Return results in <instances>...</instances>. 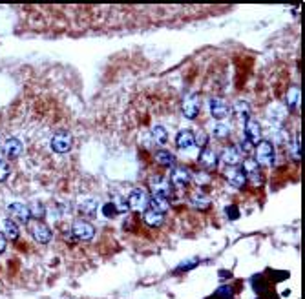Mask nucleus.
<instances>
[{
	"mask_svg": "<svg viewBox=\"0 0 305 299\" xmlns=\"http://www.w3.org/2000/svg\"><path fill=\"white\" fill-rule=\"evenodd\" d=\"M256 163L258 165H272L274 161V148L269 140H260L256 144Z\"/></svg>",
	"mask_w": 305,
	"mask_h": 299,
	"instance_id": "1",
	"label": "nucleus"
},
{
	"mask_svg": "<svg viewBox=\"0 0 305 299\" xmlns=\"http://www.w3.org/2000/svg\"><path fill=\"white\" fill-rule=\"evenodd\" d=\"M71 144H73V139H71V135L64 130L57 131V133L51 137V150H55L57 154H66V152H70Z\"/></svg>",
	"mask_w": 305,
	"mask_h": 299,
	"instance_id": "2",
	"label": "nucleus"
},
{
	"mask_svg": "<svg viewBox=\"0 0 305 299\" xmlns=\"http://www.w3.org/2000/svg\"><path fill=\"white\" fill-rule=\"evenodd\" d=\"M71 232H73V235L80 241H90L93 239V235H95L93 224H90L88 221H75V223L71 224Z\"/></svg>",
	"mask_w": 305,
	"mask_h": 299,
	"instance_id": "3",
	"label": "nucleus"
},
{
	"mask_svg": "<svg viewBox=\"0 0 305 299\" xmlns=\"http://www.w3.org/2000/svg\"><path fill=\"white\" fill-rule=\"evenodd\" d=\"M199 108H201L199 93H192L183 100V113H185L186 119H195L197 113H199Z\"/></svg>",
	"mask_w": 305,
	"mask_h": 299,
	"instance_id": "4",
	"label": "nucleus"
},
{
	"mask_svg": "<svg viewBox=\"0 0 305 299\" xmlns=\"http://www.w3.org/2000/svg\"><path fill=\"white\" fill-rule=\"evenodd\" d=\"M150 190L152 195H157V197H166L168 199V194H170V183L161 177V175H154L150 177Z\"/></svg>",
	"mask_w": 305,
	"mask_h": 299,
	"instance_id": "5",
	"label": "nucleus"
},
{
	"mask_svg": "<svg viewBox=\"0 0 305 299\" xmlns=\"http://www.w3.org/2000/svg\"><path fill=\"white\" fill-rule=\"evenodd\" d=\"M148 206V197L141 188L132 190V194L128 195V208L135 210V212H141V210H146Z\"/></svg>",
	"mask_w": 305,
	"mask_h": 299,
	"instance_id": "6",
	"label": "nucleus"
},
{
	"mask_svg": "<svg viewBox=\"0 0 305 299\" xmlns=\"http://www.w3.org/2000/svg\"><path fill=\"white\" fill-rule=\"evenodd\" d=\"M8 212H10V215L13 217V219L20 221V223H30V210H28V206L24 205V203H10L8 205Z\"/></svg>",
	"mask_w": 305,
	"mask_h": 299,
	"instance_id": "7",
	"label": "nucleus"
},
{
	"mask_svg": "<svg viewBox=\"0 0 305 299\" xmlns=\"http://www.w3.org/2000/svg\"><path fill=\"white\" fill-rule=\"evenodd\" d=\"M245 139L249 140L250 144H258L261 140V126L258 120L249 119L245 122Z\"/></svg>",
	"mask_w": 305,
	"mask_h": 299,
	"instance_id": "8",
	"label": "nucleus"
},
{
	"mask_svg": "<svg viewBox=\"0 0 305 299\" xmlns=\"http://www.w3.org/2000/svg\"><path fill=\"white\" fill-rule=\"evenodd\" d=\"M225 179L229 181L232 186H236V188H243L247 183L245 174L241 172V168H236V166H229V168L225 170Z\"/></svg>",
	"mask_w": 305,
	"mask_h": 299,
	"instance_id": "9",
	"label": "nucleus"
},
{
	"mask_svg": "<svg viewBox=\"0 0 305 299\" xmlns=\"http://www.w3.org/2000/svg\"><path fill=\"white\" fill-rule=\"evenodd\" d=\"M31 235H33V239L40 244H46L51 241V230L48 228L44 223H40V221H37V223L31 226Z\"/></svg>",
	"mask_w": 305,
	"mask_h": 299,
	"instance_id": "10",
	"label": "nucleus"
},
{
	"mask_svg": "<svg viewBox=\"0 0 305 299\" xmlns=\"http://www.w3.org/2000/svg\"><path fill=\"white\" fill-rule=\"evenodd\" d=\"M230 108L229 104H227L223 99H212L210 100V113H212V117L218 120L225 119L227 115H229Z\"/></svg>",
	"mask_w": 305,
	"mask_h": 299,
	"instance_id": "11",
	"label": "nucleus"
},
{
	"mask_svg": "<svg viewBox=\"0 0 305 299\" xmlns=\"http://www.w3.org/2000/svg\"><path fill=\"white\" fill-rule=\"evenodd\" d=\"M2 150H4V155L8 159H17L22 154V142L19 139H15V137H11V139H8L4 142V148Z\"/></svg>",
	"mask_w": 305,
	"mask_h": 299,
	"instance_id": "12",
	"label": "nucleus"
},
{
	"mask_svg": "<svg viewBox=\"0 0 305 299\" xmlns=\"http://www.w3.org/2000/svg\"><path fill=\"white\" fill-rule=\"evenodd\" d=\"M221 161H223L227 166H238L241 163L240 148H236V146H229V148H225L223 150V154H221Z\"/></svg>",
	"mask_w": 305,
	"mask_h": 299,
	"instance_id": "13",
	"label": "nucleus"
},
{
	"mask_svg": "<svg viewBox=\"0 0 305 299\" xmlns=\"http://www.w3.org/2000/svg\"><path fill=\"white\" fill-rule=\"evenodd\" d=\"M199 165L205 170H214L218 166V155L214 150L203 148V152L199 154Z\"/></svg>",
	"mask_w": 305,
	"mask_h": 299,
	"instance_id": "14",
	"label": "nucleus"
},
{
	"mask_svg": "<svg viewBox=\"0 0 305 299\" xmlns=\"http://www.w3.org/2000/svg\"><path fill=\"white\" fill-rule=\"evenodd\" d=\"M2 234H4L6 239H19L20 235V230L19 226H17V223L13 219H4L2 221V230H0Z\"/></svg>",
	"mask_w": 305,
	"mask_h": 299,
	"instance_id": "15",
	"label": "nucleus"
},
{
	"mask_svg": "<svg viewBox=\"0 0 305 299\" xmlns=\"http://www.w3.org/2000/svg\"><path fill=\"white\" fill-rule=\"evenodd\" d=\"M175 144H177V148L181 150H188L192 148V146L195 144V140H194V133L188 130H183L177 133V137H175Z\"/></svg>",
	"mask_w": 305,
	"mask_h": 299,
	"instance_id": "16",
	"label": "nucleus"
},
{
	"mask_svg": "<svg viewBox=\"0 0 305 299\" xmlns=\"http://www.w3.org/2000/svg\"><path fill=\"white\" fill-rule=\"evenodd\" d=\"M143 221H145L148 226L155 228V226H161V224H163V221H165V214H159V212H155V210L148 208V210H145Z\"/></svg>",
	"mask_w": 305,
	"mask_h": 299,
	"instance_id": "17",
	"label": "nucleus"
},
{
	"mask_svg": "<svg viewBox=\"0 0 305 299\" xmlns=\"http://www.w3.org/2000/svg\"><path fill=\"white\" fill-rule=\"evenodd\" d=\"M188 183H190V174H188L185 168H175L174 172H172V185L183 188V186H186Z\"/></svg>",
	"mask_w": 305,
	"mask_h": 299,
	"instance_id": "18",
	"label": "nucleus"
},
{
	"mask_svg": "<svg viewBox=\"0 0 305 299\" xmlns=\"http://www.w3.org/2000/svg\"><path fill=\"white\" fill-rule=\"evenodd\" d=\"M190 205L197 210H207L210 206L209 195H205L203 192H195V194H192V197H190Z\"/></svg>",
	"mask_w": 305,
	"mask_h": 299,
	"instance_id": "19",
	"label": "nucleus"
},
{
	"mask_svg": "<svg viewBox=\"0 0 305 299\" xmlns=\"http://www.w3.org/2000/svg\"><path fill=\"white\" fill-rule=\"evenodd\" d=\"M148 205H150L152 210L159 212V214H165L166 210L170 208V203H168V199H166V197H157V195H152V199L148 201Z\"/></svg>",
	"mask_w": 305,
	"mask_h": 299,
	"instance_id": "20",
	"label": "nucleus"
},
{
	"mask_svg": "<svg viewBox=\"0 0 305 299\" xmlns=\"http://www.w3.org/2000/svg\"><path fill=\"white\" fill-rule=\"evenodd\" d=\"M155 163L161 166H174L175 163V157L172 152H166V150H159L157 154H155Z\"/></svg>",
	"mask_w": 305,
	"mask_h": 299,
	"instance_id": "21",
	"label": "nucleus"
},
{
	"mask_svg": "<svg viewBox=\"0 0 305 299\" xmlns=\"http://www.w3.org/2000/svg\"><path fill=\"white\" fill-rule=\"evenodd\" d=\"M252 288H254V292L258 295H263L269 292V283L265 281L263 275H254L252 277Z\"/></svg>",
	"mask_w": 305,
	"mask_h": 299,
	"instance_id": "22",
	"label": "nucleus"
},
{
	"mask_svg": "<svg viewBox=\"0 0 305 299\" xmlns=\"http://www.w3.org/2000/svg\"><path fill=\"white\" fill-rule=\"evenodd\" d=\"M234 113H236V117L240 120H249V113H250V108H249V104H247L245 100H238L234 104Z\"/></svg>",
	"mask_w": 305,
	"mask_h": 299,
	"instance_id": "23",
	"label": "nucleus"
},
{
	"mask_svg": "<svg viewBox=\"0 0 305 299\" xmlns=\"http://www.w3.org/2000/svg\"><path fill=\"white\" fill-rule=\"evenodd\" d=\"M152 137H154L155 144H165L166 139H168V133H166V130L163 126H154V128H152Z\"/></svg>",
	"mask_w": 305,
	"mask_h": 299,
	"instance_id": "24",
	"label": "nucleus"
},
{
	"mask_svg": "<svg viewBox=\"0 0 305 299\" xmlns=\"http://www.w3.org/2000/svg\"><path fill=\"white\" fill-rule=\"evenodd\" d=\"M28 210H30V217H33V219H42L44 217V205L42 203H31L30 206H28Z\"/></svg>",
	"mask_w": 305,
	"mask_h": 299,
	"instance_id": "25",
	"label": "nucleus"
},
{
	"mask_svg": "<svg viewBox=\"0 0 305 299\" xmlns=\"http://www.w3.org/2000/svg\"><path fill=\"white\" fill-rule=\"evenodd\" d=\"M300 97H301V93L298 88H290L289 95H287V104H289L290 108H296L298 102H300Z\"/></svg>",
	"mask_w": 305,
	"mask_h": 299,
	"instance_id": "26",
	"label": "nucleus"
},
{
	"mask_svg": "<svg viewBox=\"0 0 305 299\" xmlns=\"http://www.w3.org/2000/svg\"><path fill=\"white\" fill-rule=\"evenodd\" d=\"M110 203L115 206V210H117V214H125L126 210H128V203H126V199H123L121 195H115V197L110 201Z\"/></svg>",
	"mask_w": 305,
	"mask_h": 299,
	"instance_id": "27",
	"label": "nucleus"
},
{
	"mask_svg": "<svg viewBox=\"0 0 305 299\" xmlns=\"http://www.w3.org/2000/svg\"><path fill=\"white\" fill-rule=\"evenodd\" d=\"M245 177H247V181H250V185H252V186H261V185H263V172H261V170H256V172L245 175Z\"/></svg>",
	"mask_w": 305,
	"mask_h": 299,
	"instance_id": "28",
	"label": "nucleus"
},
{
	"mask_svg": "<svg viewBox=\"0 0 305 299\" xmlns=\"http://www.w3.org/2000/svg\"><path fill=\"white\" fill-rule=\"evenodd\" d=\"M230 133V128L227 124H216L214 126V137H218V139H225V137H229Z\"/></svg>",
	"mask_w": 305,
	"mask_h": 299,
	"instance_id": "29",
	"label": "nucleus"
},
{
	"mask_svg": "<svg viewBox=\"0 0 305 299\" xmlns=\"http://www.w3.org/2000/svg\"><path fill=\"white\" fill-rule=\"evenodd\" d=\"M232 288L230 286H221V288H218L216 290V294H214V297L216 299H232Z\"/></svg>",
	"mask_w": 305,
	"mask_h": 299,
	"instance_id": "30",
	"label": "nucleus"
},
{
	"mask_svg": "<svg viewBox=\"0 0 305 299\" xmlns=\"http://www.w3.org/2000/svg\"><path fill=\"white\" fill-rule=\"evenodd\" d=\"M97 210V203L95 201H84V203H80V212L82 214H95Z\"/></svg>",
	"mask_w": 305,
	"mask_h": 299,
	"instance_id": "31",
	"label": "nucleus"
},
{
	"mask_svg": "<svg viewBox=\"0 0 305 299\" xmlns=\"http://www.w3.org/2000/svg\"><path fill=\"white\" fill-rule=\"evenodd\" d=\"M103 214H105V217H108V219H112V217H115V215H119L112 203H106V205L103 206Z\"/></svg>",
	"mask_w": 305,
	"mask_h": 299,
	"instance_id": "32",
	"label": "nucleus"
},
{
	"mask_svg": "<svg viewBox=\"0 0 305 299\" xmlns=\"http://www.w3.org/2000/svg\"><path fill=\"white\" fill-rule=\"evenodd\" d=\"M8 175H10V165L0 159V183L8 179Z\"/></svg>",
	"mask_w": 305,
	"mask_h": 299,
	"instance_id": "33",
	"label": "nucleus"
},
{
	"mask_svg": "<svg viewBox=\"0 0 305 299\" xmlns=\"http://www.w3.org/2000/svg\"><path fill=\"white\" fill-rule=\"evenodd\" d=\"M225 212H227V215H229L230 219H238V217H240V210H238V206H236V205L227 206Z\"/></svg>",
	"mask_w": 305,
	"mask_h": 299,
	"instance_id": "34",
	"label": "nucleus"
},
{
	"mask_svg": "<svg viewBox=\"0 0 305 299\" xmlns=\"http://www.w3.org/2000/svg\"><path fill=\"white\" fill-rule=\"evenodd\" d=\"M194 179H195V183L197 185H207L210 181V177L209 175H205V174H194Z\"/></svg>",
	"mask_w": 305,
	"mask_h": 299,
	"instance_id": "35",
	"label": "nucleus"
},
{
	"mask_svg": "<svg viewBox=\"0 0 305 299\" xmlns=\"http://www.w3.org/2000/svg\"><path fill=\"white\" fill-rule=\"evenodd\" d=\"M197 264V259H190L188 263H181L179 266H177V272H181V270H188L192 268V266H195Z\"/></svg>",
	"mask_w": 305,
	"mask_h": 299,
	"instance_id": "36",
	"label": "nucleus"
},
{
	"mask_svg": "<svg viewBox=\"0 0 305 299\" xmlns=\"http://www.w3.org/2000/svg\"><path fill=\"white\" fill-rule=\"evenodd\" d=\"M195 144L197 146H207V135L205 133H199L197 137H194Z\"/></svg>",
	"mask_w": 305,
	"mask_h": 299,
	"instance_id": "37",
	"label": "nucleus"
},
{
	"mask_svg": "<svg viewBox=\"0 0 305 299\" xmlns=\"http://www.w3.org/2000/svg\"><path fill=\"white\" fill-rule=\"evenodd\" d=\"M241 150H243V152H247V154H249V152H252V144H250L249 140H243V142H241Z\"/></svg>",
	"mask_w": 305,
	"mask_h": 299,
	"instance_id": "38",
	"label": "nucleus"
},
{
	"mask_svg": "<svg viewBox=\"0 0 305 299\" xmlns=\"http://www.w3.org/2000/svg\"><path fill=\"white\" fill-rule=\"evenodd\" d=\"M4 250H6V237H4V234L0 232V254H2Z\"/></svg>",
	"mask_w": 305,
	"mask_h": 299,
	"instance_id": "39",
	"label": "nucleus"
},
{
	"mask_svg": "<svg viewBox=\"0 0 305 299\" xmlns=\"http://www.w3.org/2000/svg\"><path fill=\"white\" fill-rule=\"evenodd\" d=\"M258 299H276V297H274L272 294H270V292H267V295H265V294H263V295H258Z\"/></svg>",
	"mask_w": 305,
	"mask_h": 299,
	"instance_id": "40",
	"label": "nucleus"
}]
</instances>
